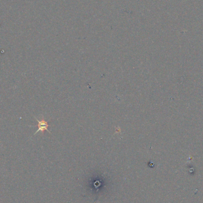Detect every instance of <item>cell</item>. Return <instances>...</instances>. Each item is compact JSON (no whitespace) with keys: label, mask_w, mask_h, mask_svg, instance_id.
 <instances>
[{"label":"cell","mask_w":203,"mask_h":203,"mask_svg":"<svg viewBox=\"0 0 203 203\" xmlns=\"http://www.w3.org/2000/svg\"><path fill=\"white\" fill-rule=\"evenodd\" d=\"M37 122L38 123V130L35 132L34 133V135L38 133V132H41L42 134H43L45 131H47V132H49V133H51V132L48 130V127L49 126V124H48V122L46 121L45 120V119L43 118V117H42L41 118V120H38L37 118H36Z\"/></svg>","instance_id":"6da1fadb"}]
</instances>
